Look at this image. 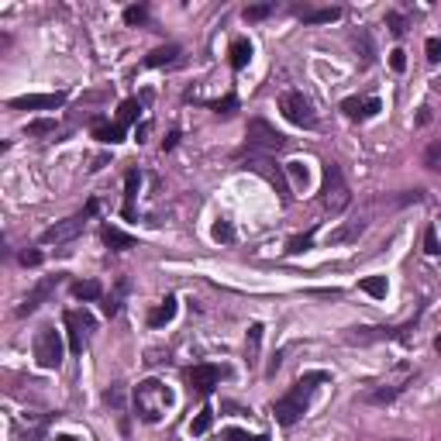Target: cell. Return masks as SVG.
Instances as JSON below:
<instances>
[{"label":"cell","mask_w":441,"mask_h":441,"mask_svg":"<svg viewBox=\"0 0 441 441\" xmlns=\"http://www.w3.org/2000/svg\"><path fill=\"white\" fill-rule=\"evenodd\" d=\"M324 383H331V376H328L324 369L303 372V376H300V379L290 386V393H283V397L272 403V417H276L283 428H293V424H297V421L307 414L314 390H317V386H324Z\"/></svg>","instance_id":"1"},{"label":"cell","mask_w":441,"mask_h":441,"mask_svg":"<svg viewBox=\"0 0 441 441\" xmlns=\"http://www.w3.org/2000/svg\"><path fill=\"white\" fill-rule=\"evenodd\" d=\"M135 414L145 421V424H156V421H163V414L173 407V390L163 383V379H145V383H138L135 386Z\"/></svg>","instance_id":"2"},{"label":"cell","mask_w":441,"mask_h":441,"mask_svg":"<svg viewBox=\"0 0 441 441\" xmlns=\"http://www.w3.org/2000/svg\"><path fill=\"white\" fill-rule=\"evenodd\" d=\"M352 203V190L345 183V173L338 163H324V179H321V207L328 214H342Z\"/></svg>","instance_id":"3"},{"label":"cell","mask_w":441,"mask_h":441,"mask_svg":"<svg viewBox=\"0 0 441 441\" xmlns=\"http://www.w3.org/2000/svg\"><path fill=\"white\" fill-rule=\"evenodd\" d=\"M279 110H283V117L290 121V124H297V128H303V131H314L321 121H317V110H314V100L310 97H303V90H286L283 97H279Z\"/></svg>","instance_id":"4"},{"label":"cell","mask_w":441,"mask_h":441,"mask_svg":"<svg viewBox=\"0 0 441 441\" xmlns=\"http://www.w3.org/2000/svg\"><path fill=\"white\" fill-rule=\"evenodd\" d=\"M238 159H245V169H252V173H259V176L269 179V183L276 186V193L283 197V203H290V183H286V169H283V166H276V163H272V156H263V152L245 149V152H238Z\"/></svg>","instance_id":"5"},{"label":"cell","mask_w":441,"mask_h":441,"mask_svg":"<svg viewBox=\"0 0 441 441\" xmlns=\"http://www.w3.org/2000/svg\"><path fill=\"white\" fill-rule=\"evenodd\" d=\"M245 138H249V145H245V149L263 152V156H276V152L286 145V135H283V131H276V128H272L269 121H263V117H252V121H249Z\"/></svg>","instance_id":"6"},{"label":"cell","mask_w":441,"mask_h":441,"mask_svg":"<svg viewBox=\"0 0 441 441\" xmlns=\"http://www.w3.org/2000/svg\"><path fill=\"white\" fill-rule=\"evenodd\" d=\"M31 349H35V362H38L42 369H59V365H63V335H59L52 324L38 328Z\"/></svg>","instance_id":"7"},{"label":"cell","mask_w":441,"mask_h":441,"mask_svg":"<svg viewBox=\"0 0 441 441\" xmlns=\"http://www.w3.org/2000/svg\"><path fill=\"white\" fill-rule=\"evenodd\" d=\"M63 324H66V335H69V352L83 355L90 335L97 331L93 314H90V310H66V314H63Z\"/></svg>","instance_id":"8"},{"label":"cell","mask_w":441,"mask_h":441,"mask_svg":"<svg viewBox=\"0 0 441 441\" xmlns=\"http://www.w3.org/2000/svg\"><path fill=\"white\" fill-rule=\"evenodd\" d=\"M83 224H87V214H73V217L56 221L52 228H45V231L38 235V242H42V245H66V242H73V238L83 231Z\"/></svg>","instance_id":"9"},{"label":"cell","mask_w":441,"mask_h":441,"mask_svg":"<svg viewBox=\"0 0 441 441\" xmlns=\"http://www.w3.org/2000/svg\"><path fill=\"white\" fill-rule=\"evenodd\" d=\"M221 379H224V369H221V365H210V362H200V365L186 369V383H190V390L200 393V397H210L214 386H217Z\"/></svg>","instance_id":"10"},{"label":"cell","mask_w":441,"mask_h":441,"mask_svg":"<svg viewBox=\"0 0 441 441\" xmlns=\"http://www.w3.org/2000/svg\"><path fill=\"white\" fill-rule=\"evenodd\" d=\"M63 283V276H45V279H38L31 290H28V297L21 300V307H17V317H28V314H35L45 300H49V293L56 290Z\"/></svg>","instance_id":"11"},{"label":"cell","mask_w":441,"mask_h":441,"mask_svg":"<svg viewBox=\"0 0 441 441\" xmlns=\"http://www.w3.org/2000/svg\"><path fill=\"white\" fill-rule=\"evenodd\" d=\"M379 110H383L379 97H345V100H342V114H345L349 121H369V117H376Z\"/></svg>","instance_id":"12"},{"label":"cell","mask_w":441,"mask_h":441,"mask_svg":"<svg viewBox=\"0 0 441 441\" xmlns=\"http://www.w3.org/2000/svg\"><path fill=\"white\" fill-rule=\"evenodd\" d=\"M63 103H66V93H28V97L10 100L14 110H56Z\"/></svg>","instance_id":"13"},{"label":"cell","mask_w":441,"mask_h":441,"mask_svg":"<svg viewBox=\"0 0 441 441\" xmlns=\"http://www.w3.org/2000/svg\"><path fill=\"white\" fill-rule=\"evenodd\" d=\"M100 238H103V245L114 249V252H128V249H135V238H131L128 231L114 228V224H103V228H100Z\"/></svg>","instance_id":"14"},{"label":"cell","mask_w":441,"mask_h":441,"mask_svg":"<svg viewBox=\"0 0 441 441\" xmlns=\"http://www.w3.org/2000/svg\"><path fill=\"white\" fill-rule=\"evenodd\" d=\"M297 14L303 17V24H331L342 17V7H300Z\"/></svg>","instance_id":"15"},{"label":"cell","mask_w":441,"mask_h":441,"mask_svg":"<svg viewBox=\"0 0 441 441\" xmlns=\"http://www.w3.org/2000/svg\"><path fill=\"white\" fill-rule=\"evenodd\" d=\"M249 59H252V42H249V38H235V42L228 45V63H231V69L242 73V69L249 66Z\"/></svg>","instance_id":"16"},{"label":"cell","mask_w":441,"mask_h":441,"mask_svg":"<svg viewBox=\"0 0 441 441\" xmlns=\"http://www.w3.org/2000/svg\"><path fill=\"white\" fill-rule=\"evenodd\" d=\"M93 138L97 142H103V145H117V142H124V124H110V121H93Z\"/></svg>","instance_id":"17"},{"label":"cell","mask_w":441,"mask_h":441,"mask_svg":"<svg viewBox=\"0 0 441 441\" xmlns=\"http://www.w3.org/2000/svg\"><path fill=\"white\" fill-rule=\"evenodd\" d=\"M383 338H397L393 328H355L352 335H345L349 345H369V342H383Z\"/></svg>","instance_id":"18"},{"label":"cell","mask_w":441,"mask_h":441,"mask_svg":"<svg viewBox=\"0 0 441 441\" xmlns=\"http://www.w3.org/2000/svg\"><path fill=\"white\" fill-rule=\"evenodd\" d=\"M403 390H407V383H390V386H376V390H369L362 400H365V403H393Z\"/></svg>","instance_id":"19"},{"label":"cell","mask_w":441,"mask_h":441,"mask_svg":"<svg viewBox=\"0 0 441 441\" xmlns=\"http://www.w3.org/2000/svg\"><path fill=\"white\" fill-rule=\"evenodd\" d=\"M176 303H179V300L169 293V297H166V300H163L152 314H149V328H163V324H169V321L176 317Z\"/></svg>","instance_id":"20"},{"label":"cell","mask_w":441,"mask_h":441,"mask_svg":"<svg viewBox=\"0 0 441 441\" xmlns=\"http://www.w3.org/2000/svg\"><path fill=\"white\" fill-rule=\"evenodd\" d=\"M138 186H142V173L131 169V173L124 176V217H128V221L135 217V197H138Z\"/></svg>","instance_id":"21"},{"label":"cell","mask_w":441,"mask_h":441,"mask_svg":"<svg viewBox=\"0 0 441 441\" xmlns=\"http://www.w3.org/2000/svg\"><path fill=\"white\" fill-rule=\"evenodd\" d=\"M179 59V45H163V49H156L149 59H145V66L149 69H159V66H169V63H176Z\"/></svg>","instance_id":"22"},{"label":"cell","mask_w":441,"mask_h":441,"mask_svg":"<svg viewBox=\"0 0 441 441\" xmlns=\"http://www.w3.org/2000/svg\"><path fill=\"white\" fill-rule=\"evenodd\" d=\"M358 290H362V293H369L372 300H386L390 283H386V276H365V279L358 283Z\"/></svg>","instance_id":"23"},{"label":"cell","mask_w":441,"mask_h":441,"mask_svg":"<svg viewBox=\"0 0 441 441\" xmlns=\"http://www.w3.org/2000/svg\"><path fill=\"white\" fill-rule=\"evenodd\" d=\"M73 297L76 300H100L103 286H100V279H80V283H73Z\"/></svg>","instance_id":"24"},{"label":"cell","mask_w":441,"mask_h":441,"mask_svg":"<svg viewBox=\"0 0 441 441\" xmlns=\"http://www.w3.org/2000/svg\"><path fill=\"white\" fill-rule=\"evenodd\" d=\"M259 345H263V324H252L249 328V338H245V358H249V365L259 362Z\"/></svg>","instance_id":"25"},{"label":"cell","mask_w":441,"mask_h":441,"mask_svg":"<svg viewBox=\"0 0 441 441\" xmlns=\"http://www.w3.org/2000/svg\"><path fill=\"white\" fill-rule=\"evenodd\" d=\"M210 424H214V410H210V407H203V410L190 421V435H193V438H203V435L210 431Z\"/></svg>","instance_id":"26"},{"label":"cell","mask_w":441,"mask_h":441,"mask_svg":"<svg viewBox=\"0 0 441 441\" xmlns=\"http://www.w3.org/2000/svg\"><path fill=\"white\" fill-rule=\"evenodd\" d=\"M283 169H286V179H290L293 186H307V183H310V169H307V166H303L300 159H293V163H286Z\"/></svg>","instance_id":"27"},{"label":"cell","mask_w":441,"mask_h":441,"mask_svg":"<svg viewBox=\"0 0 441 441\" xmlns=\"http://www.w3.org/2000/svg\"><path fill=\"white\" fill-rule=\"evenodd\" d=\"M210 110H214L217 117H231V114L238 110V97H235V93H228L224 100H210Z\"/></svg>","instance_id":"28"},{"label":"cell","mask_w":441,"mask_h":441,"mask_svg":"<svg viewBox=\"0 0 441 441\" xmlns=\"http://www.w3.org/2000/svg\"><path fill=\"white\" fill-rule=\"evenodd\" d=\"M314 245V231H307V235H293L290 242H286V256H300V252H307Z\"/></svg>","instance_id":"29"},{"label":"cell","mask_w":441,"mask_h":441,"mask_svg":"<svg viewBox=\"0 0 441 441\" xmlns=\"http://www.w3.org/2000/svg\"><path fill=\"white\" fill-rule=\"evenodd\" d=\"M145 21H149V7H145V3L124 7V24H145Z\"/></svg>","instance_id":"30"},{"label":"cell","mask_w":441,"mask_h":441,"mask_svg":"<svg viewBox=\"0 0 441 441\" xmlns=\"http://www.w3.org/2000/svg\"><path fill=\"white\" fill-rule=\"evenodd\" d=\"M138 110H142V103H138L135 97H131V100H124V103H121V114H117V124H124V128H128V124L138 117Z\"/></svg>","instance_id":"31"},{"label":"cell","mask_w":441,"mask_h":441,"mask_svg":"<svg viewBox=\"0 0 441 441\" xmlns=\"http://www.w3.org/2000/svg\"><path fill=\"white\" fill-rule=\"evenodd\" d=\"M210 235H214V242H224V245L235 242V228H231V221H217V224L210 228Z\"/></svg>","instance_id":"32"},{"label":"cell","mask_w":441,"mask_h":441,"mask_svg":"<svg viewBox=\"0 0 441 441\" xmlns=\"http://www.w3.org/2000/svg\"><path fill=\"white\" fill-rule=\"evenodd\" d=\"M124 290H128V283L121 279V283H117V293L107 297V303H103V314H107V317H117V310H121V293H124Z\"/></svg>","instance_id":"33"},{"label":"cell","mask_w":441,"mask_h":441,"mask_svg":"<svg viewBox=\"0 0 441 441\" xmlns=\"http://www.w3.org/2000/svg\"><path fill=\"white\" fill-rule=\"evenodd\" d=\"M272 10H276V3H252V7H245V21H265Z\"/></svg>","instance_id":"34"},{"label":"cell","mask_w":441,"mask_h":441,"mask_svg":"<svg viewBox=\"0 0 441 441\" xmlns=\"http://www.w3.org/2000/svg\"><path fill=\"white\" fill-rule=\"evenodd\" d=\"M424 166L441 173V138H438V142H431V145L424 149Z\"/></svg>","instance_id":"35"},{"label":"cell","mask_w":441,"mask_h":441,"mask_svg":"<svg viewBox=\"0 0 441 441\" xmlns=\"http://www.w3.org/2000/svg\"><path fill=\"white\" fill-rule=\"evenodd\" d=\"M424 252L428 256H441V242H438V228L435 224H428V231H424Z\"/></svg>","instance_id":"36"},{"label":"cell","mask_w":441,"mask_h":441,"mask_svg":"<svg viewBox=\"0 0 441 441\" xmlns=\"http://www.w3.org/2000/svg\"><path fill=\"white\" fill-rule=\"evenodd\" d=\"M386 28H390V35H397V38H400V35L407 31V17H403V14H397V10H390V14H386Z\"/></svg>","instance_id":"37"},{"label":"cell","mask_w":441,"mask_h":441,"mask_svg":"<svg viewBox=\"0 0 441 441\" xmlns=\"http://www.w3.org/2000/svg\"><path fill=\"white\" fill-rule=\"evenodd\" d=\"M56 131V121L52 117H42V121H31L28 128H24V135H52Z\"/></svg>","instance_id":"38"},{"label":"cell","mask_w":441,"mask_h":441,"mask_svg":"<svg viewBox=\"0 0 441 441\" xmlns=\"http://www.w3.org/2000/svg\"><path fill=\"white\" fill-rule=\"evenodd\" d=\"M221 438L224 441H272L269 435H249V431H238V428H228Z\"/></svg>","instance_id":"39"},{"label":"cell","mask_w":441,"mask_h":441,"mask_svg":"<svg viewBox=\"0 0 441 441\" xmlns=\"http://www.w3.org/2000/svg\"><path fill=\"white\" fill-rule=\"evenodd\" d=\"M355 45H362V63L369 66V63H372V42H369V31H358V35H355Z\"/></svg>","instance_id":"40"},{"label":"cell","mask_w":441,"mask_h":441,"mask_svg":"<svg viewBox=\"0 0 441 441\" xmlns=\"http://www.w3.org/2000/svg\"><path fill=\"white\" fill-rule=\"evenodd\" d=\"M424 52H428V63L438 66L441 63V38H428V42H424Z\"/></svg>","instance_id":"41"},{"label":"cell","mask_w":441,"mask_h":441,"mask_svg":"<svg viewBox=\"0 0 441 441\" xmlns=\"http://www.w3.org/2000/svg\"><path fill=\"white\" fill-rule=\"evenodd\" d=\"M390 69H393V73H403V69H407V52H403V49H393V52H390Z\"/></svg>","instance_id":"42"},{"label":"cell","mask_w":441,"mask_h":441,"mask_svg":"<svg viewBox=\"0 0 441 441\" xmlns=\"http://www.w3.org/2000/svg\"><path fill=\"white\" fill-rule=\"evenodd\" d=\"M103 400H107L110 407H117V410H121V407H124V386H110V390L103 393Z\"/></svg>","instance_id":"43"},{"label":"cell","mask_w":441,"mask_h":441,"mask_svg":"<svg viewBox=\"0 0 441 441\" xmlns=\"http://www.w3.org/2000/svg\"><path fill=\"white\" fill-rule=\"evenodd\" d=\"M21 263H24V265H38V263H42V252H35V249H31V252H21Z\"/></svg>","instance_id":"44"},{"label":"cell","mask_w":441,"mask_h":441,"mask_svg":"<svg viewBox=\"0 0 441 441\" xmlns=\"http://www.w3.org/2000/svg\"><path fill=\"white\" fill-rule=\"evenodd\" d=\"M176 142H179V131H169V135L163 138V149L169 152V149H176Z\"/></svg>","instance_id":"45"},{"label":"cell","mask_w":441,"mask_h":441,"mask_svg":"<svg viewBox=\"0 0 441 441\" xmlns=\"http://www.w3.org/2000/svg\"><path fill=\"white\" fill-rule=\"evenodd\" d=\"M279 362H283V355L276 352V355H272V362L265 365V376H276V369H279Z\"/></svg>","instance_id":"46"},{"label":"cell","mask_w":441,"mask_h":441,"mask_svg":"<svg viewBox=\"0 0 441 441\" xmlns=\"http://www.w3.org/2000/svg\"><path fill=\"white\" fill-rule=\"evenodd\" d=\"M97 207H100V203H97V200H90V203H87V210H83V214H87V217H93V214H97Z\"/></svg>","instance_id":"47"},{"label":"cell","mask_w":441,"mask_h":441,"mask_svg":"<svg viewBox=\"0 0 441 441\" xmlns=\"http://www.w3.org/2000/svg\"><path fill=\"white\" fill-rule=\"evenodd\" d=\"M52 441H80V438H76V435H56Z\"/></svg>","instance_id":"48"},{"label":"cell","mask_w":441,"mask_h":441,"mask_svg":"<svg viewBox=\"0 0 441 441\" xmlns=\"http://www.w3.org/2000/svg\"><path fill=\"white\" fill-rule=\"evenodd\" d=\"M435 349H438V352H441V335H438V338H435Z\"/></svg>","instance_id":"49"}]
</instances>
